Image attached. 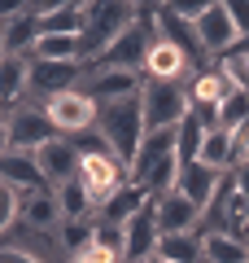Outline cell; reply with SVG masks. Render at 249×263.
I'll return each mask as SVG.
<instances>
[{"mask_svg":"<svg viewBox=\"0 0 249 263\" xmlns=\"http://www.w3.org/2000/svg\"><path fill=\"white\" fill-rule=\"evenodd\" d=\"M245 259H249V241H240L232 233H210L205 237V263H245Z\"/></svg>","mask_w":249,"mask_h":263,"instance_id":"23","label":"cell"},{"mask_svg":"<svg viewBox=\"0 0 249 263\" xmlns=\"http://www.w3.org/2000/svg\"><path fill=\"white\" fill-rule=\"evenodd\" d=\"M197 162H205L210 171H223V176H227L232 171V132H210Z\"/></svg>","mask_w":249,"mask_h":263,"instance_id":"24","label":"cell"},{"mask_svg":"<svg viewBox=\"0 0 249 263\" xmlns=\"http://www.w3.org/2000/svg\"><path fill=\"white\" fill-rule=\"evenodd\" d=\"M44 114L53 119L57 136H83V132H96V119H101V105L88 92H61L53 101H44Z\"/></svg>","mask_w":249,"mask_h":263,"instance_id":"5","label":"cell"},{"mask_svg":"<svg viewBox=\"0 0 249 263\" xmlns=\"http://www.w3.org/2000/svg\"><path fill=\"white\" fill-rule=\"evenodd\" d=\"M83 27H88V0H74V5L48 0L39 18V35H83Z\"/></svg>","mask_w":249,"mask_h":263,"instance_id":"17","label":"cell"},{"mask_svg":"<svg viewBox=\"0 0 249 263\" xmlns=\"http://www.w3.org/2000/svg\"><path fill=\"white\" fill-rule=\"evenodd\" d=\"M0 184L18 189V193H39V189H48L44 176H39L35 154H18V149H5V154H0Z\"/></svg>","mask_w":249,"mask_h":263,"instance_id":"14","label":"cell"},{"mask_svg":"<svg viewBox=\"0 0 249 263\" xmlns=\"http://www.w3.org/2000/svg\"><path fill=\"white\" fill-rule=\"evenodd\" d=\"M5 127H9V149H18V154H35V149H44L48 141H57L53 119H48L44 105H35V101L13 105V110L5 114Z\"/></svg>","mask_w":249,"mask_h":263,"instance_id":"4","label":"cell"},{"mask_svg":"<svg viewBox=\"0 0 249 263\" xmlns=\"http://www.w3.org/2000/svg\"><path fill=\"white\" fill-rule=\"evenodd\" d=\"M31 92V57H5L0 62V105L13 110Z\"/></svg>","mask_w":249,"mask_h":263,"instance_id":"18","label":"cell"},{"mask_svg":"<svg viewBox=\"0 0 249 263\" xmlns=\"http://www.w3.org/2000/svg\"><path fill=\"white\" fill-rule=\"evenodd\" d=\"M197 35H201L205 57H219V62L240 44V31H236V22H232L227 0H205V13H201V22H197Z\"/></svg>","mask_w":249,"mask_h":263,"instance_id":"8","label":"cell"},{"mask_svg":"<svg viewBox=\"0 0 249 263\" xmlns=\"http://www.w3.org/2000/svg\"><path fill=\"white\" fill-rule=\"evenodd\" d=\"M227 92H232V84H227V75L219 70V62L205 66V70H197L193 84H188V97H193V105H214V110H219V105L227 101Z\"/></svg>","mask_w":249,"mask_h":263,"instance_id":"20","label":"cell"},{"mask_svg":"<svg viewBox=\"0 0 249 263\" xmlns=\"http://www.w3.org/2000/svg\"><path fill=\"white\" fill-rule=\"evenodd\" d=\"M140 101H144V127L149 132H171L193 114L188 84H153V79H144Z\"/></svg>","mask_w":249,"mask_h":263,"instance_id":"2","label":"cell"},{"mask_svg":"<svg viewBox=\"0 0 249 263\" xmlns=\"http://www.w3.org/2000/svg\"><path fill=\"white\" fill-rule=\"evenodd\" d=\"M18 224L35 228V233H53V228H61V202H57L53 189H39V193H22V219Z\"/></svg>","mask_w":249,"mask_h":263,"instance_id":"16","label":"cell"},{"mask_svg":"<svg viewBox=\"0 0 249 263\" xmlns=\"http://www.w3.org/2000/svg\"><path fill=\"white\" fill-rule=\"evenodd\" d=\"M227 9H232V22H236L240 40H249V0H227Z\"/></svg>","mask_w":249,"mask_h":263,"instance_id":"28","label":"cell"},{"mask_svg":"<svg viewBox=\"0 0 249 263\" xmlns=\"http://www.w3.org/2000/svg\"><path fill=\"white\" fill-rule=\"evenodd\" d=\"M140 88H144V75H136V70H110V66L88 62L79 92H88L96 105H110V101H122V97H136Z\"/></svg>","mask_w":249,"mask_h":263,"instance_id":"7","label":"cell"},{"mask_svg":"<svg viewBox=\"0 0 249 263\" xmlns=\"http://www.w3.org/2000/svg\"><path fill=\"white\" fill-rule=\"evenodd\" d=\"M157 259H166V263H205V237L201 233H162Z\"/></svg>","mask_w":249,"mask_h":263,"instance_id":"19","label":"cell"},{"mask_svg":"<svg viewBox=\"0 0 249 263\" xmlns=\"http://www.w3.org/2000/svg\"><path fill=\"white\" fill-rule=\"evenodd\" d=\"M140 18V5H88V27H83V62H96L131 22Z\"/></svg>","mask_w":249,"mask_h":263,"instance_id":"3","label":"cell"},{"mask_svg":"<svg viewBox=\"0 0 249 263\" xmlns=\"http://www.w3.org/2000/svg\"><path fill=\"white\" fill-rule=\"evenodd\" d=\"M149 202H153V193H149L144 184H131V180H127V184H122L105 206H96V224H118V228H127L131 219L149 206Z\"/></svg>","mask_w":249,"mask_h":263,"instance_id":"13","label":"cell"},{"mask_svg":"<svg viewBox=\"0 0 249 263\" xmlns=\"http://www.w3.org/2000/svg\"><path fill=\"white\" fill-rule=\"evenodd\" d=\"M96 132H101L105 141H110V149L131 167V158H136L140 141H144V132H149V127H144V101H140V92H136V97H122V101L101 105Z\"/></svg>","mask_w":249,"mask_h":263,"instance_id":"1","label":"cell"},{"mask_svg":"<svg viewBox=\"0 0 249 263\" xmlns=\"http://www.w3.org/2000/svg\"><path fill=\"white\" fill-rule=\"evenodd\" d=\"M0 263H44V259H35V254H31V250H22V246L0 241Z\"/></svg>","mask_w":249,"mask_h":263,"instance_id":"29","label":"cell"},{"mask_svg":"<svg viewBox=\"0 0 249 263\" xmlns=\"http://www.w3.org/2000/svg\"><path fill=\"white\" fill-rule=\"evenodd\" d=\"M18 219H22V193L9 189V184H0V237L9 233Z\"/></svg>","mask_w":249,"mask_h":263,"instance_id":"26","label":"cell"},{"mask_svg":"<svg viewBox=\"0 0 249 263\" xmlns=\"http://www.w3.org/2000/svg\"><path fill=\"white\" fill-rule=\"evenodd\" d=\"M79 180H83V189L92 193L96 206H105L131 176H127V162H122L118 154H88V158L79 162Z\"/></svg>","mask_w":249,"mask_h":263,"instance_id":"6","label":"cell"},{"mask_svg":"<svg viewBox=\"0 0 249 263\" xmlns=\"http://www.w3.org/2000/svg\"><path fill=\"white\" fill-rule=\"evenodd\" d=\"M232 184H236V193H240V197H249V162L232 171Z\"/></svg>","mask_w":249,"mask_h":263,"instance_id":"30","label":"cell"},{"mask_svg":"<svg viewBox=\"0 0 249 263\" xmlns=\"http://www.w3.org/2000/svg\"><path fill=\"white\" fill-rule=\"evenodd\" d=\"M157 206V224H162V233H201V206H193L184 193H166L153 202Z\"/></svg>","mask_w":249,"mask_h":263,"instance_id":"15","label":"cell"},{"mask_svg":"<svg viewBox=\"0 0 249 263\" xmlns=\"http://www.w3.org/2000/svg\"><path fill=\"white\" fill-rule=\"evenodd\" d=\"M245 263H249V259H245Z\"/></svg>","mask_w":249,"mask_h":263,"instance_id":"34","label":"cell"},{"mask_svg":"<svg viewBox=\"0 0 249 263\" xmlns=\"http://www.w3.org/2000/svg\"><path fill=\"white\" fill-rule=\"evenodd\" d=\"M245 119H249V92L232 88V92H227V101L219 105V132H236Z\"/></svg>","mask_w":249,"mask_h":263,"instance_id":"25","label":"cell"},{"mask_svg":"<svg viewBox=\"0 0 249 263\" xmlns=\"http://www.w3.org/2000/svg\"><path fill=\"white\" fill-rule=\"evenodd\" d=\"M31 62H83V35H39Z\"/></svg>","mask_w":249,"mask_h":263,"instance_id":"21","label":"cell"},{"mask_svg":"<svg viewBox=\"0 0 249 263\" xmlns=\"http://www.w3.org/2000/svg\"><path fill=\"white\" fill-rule=\"evenodd\" d=\"M153 18H157V35L166 40V44H175V48H184L188 57L197 62V70H205V48H201V35H197V27L188 18H179L171 5H153Z\"/></svg>","mask_w":249,"mask_h":263,"instance_id":"11","label":"cell"},{"mask_svg":"<svg viewBox=\"0 0 249 263\" xmlns=\"http://www.w3.org/2000/svg\"><path fill=\"white\" fill-rule=\"evenodd\" d=\"M66 263H122V254H114L110 246H101V241L92 237V241H83V246H79V250H74Z\"/></svg>","mask_w":249,"mask_h":263,"instance_id":"27","label":"cell"},{"mask_svg":"<svg viewBox=\"0 0 249 263\" xmlns=\"http://www.w3.org/2000/svg\"><path fill=\"white\" fill-rule=\"evenodd\" d=\"M223 180H227V176H223V171H210L205 162H184V167H179L175 189L188 197V202H193V206H201V211H205L214 197H219Z\"/></svg>","mask_w":249,"mask_h":263,"instance_id":"12","label":"cell"},{"mask_svg":"<svg viewBox=\"0 0 249 263\" xmlns=\"http://www.w3.org/2000/svg\"><path fill=\"white\" fill-rule=\"evenodd\" d=\"M35 162H39V176H44L48 189H61L70 184L74 176H79V149H74L66 136H57V141H48L44 149H35Z\"/></svg>","mask_w":249,"mask_h":263,"instance_id":"10","label":"cell"},{"mask_svg":"<svg viewBox=\"0 0 249 263\" xmlns=\"http://www.w3.org/2000/svg\"><path fill=\"white\" fill-rule=\"evenodd\" d=\"M5 57H9V53H5V40H0V62H5Z\"/></svg>","mask_w":249,"mask_h":263,"instance_id":"32","label":"cell"},{"mask_svg":"<svg viewBox=\"0 0 249 263\" xmlns=\"http://www.w3.org/2000/svg\"><path fill=\"white\" fill-rule=\"evenodd\" d=\"M9 149V127H5V119H0V154Z\"/></svg>","mask_w":249,"mask_h":263,"instance_id":"31","label":"cell"},{"mask_svg":"<svg viewBox=\"0 0 249 263\" xmlns=\"http://www.w3.org/2000/svg\"><path fill=\"white\" fill-rule=\"evenodd\" d=\"M205 136H210V127H205L197 114H188V119L175 127V154H179V162H197V158H201Z\"/></svg>","mask_w":249,"mask_h":263,"instance_id":"22","label":"cell"},{"mask_svg":"<svg viewBox=\"0 0 249 263\" xmlns=\"http://www.w3.org/2000/svg\"><path fill=\"white\" fill-rule=\"evenodd\" d=\"M140 75L153 79V84H193L197 62L184 53V48L166 44V40L157 35V40H153V48H149V57H144V70H140Z\"/></svg>","mask_w":249,"mask_h":263,"instance_id":"9","label":"cell"},{"mask_svg":"<svg viewBox=\"0 0 249 263\" xmlns=\"http://www.w3.org/2000/svg\"><path fill=\"white\" fill-rule=\"evenodd\" d=\"M144 263H166V259H157V254H153V259H144Z\"/></svg>","mask_w":249,"mask_h":263,"instance_id":"33","label":"cell"}]
</instances>
